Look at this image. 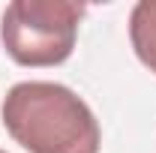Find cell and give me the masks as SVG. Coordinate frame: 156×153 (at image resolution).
<instances>
[{"label":"cell","instance_id":"1","mask_svg":"<svg viewBox=\"0 0 156 153\" xmlns=\"http://www.w3.org/2000/svg\"><path fill=\"white\" fill-rule=\"evenodd\" d=\"M3 126L27 153H99L102 132L90 105L54 81H21L3 99Z\"/></svg>","mask_w":156,"mask_h":153},{"label":"cell","instance_id":"3","mask_svg":"<svg viewBox=\"0 0 156 153\" xmlns=\"http://www.w3.org/2000/svg\"><path fill=\"white\" fill-rule=\"evenodd\" d=\"M129 42L135 57L156 75V0H138L129 15Z\"/></svg>","mask_w":156,"mask_h":153},{"label":"cell","instance_id":"4","mask_svg":"<svg viewBox=\"0 0 156 153\" xmlns=\"http://www.w3.org/2000/svg\"><path fill=\"white\" fill-rule=\"evenodd\" d=\"M0 153H6V150H0Z\"/></svg>","mask_w":156,"mask_h":153},{"label":"cell","instance_id":"2","mask_svg":"<svg viewBox=\"0 0 156 153\" xmlns=\"http://www.w3.org/2000/svg\"><path fill=\"white\" fill-rule=\"evenodd\" d=\"M84 6L72 0H15L6 6L0 39L21 66H57L69 60Z\"/></svg>","mask_w":156,"mask_h":153}]
</instances>
